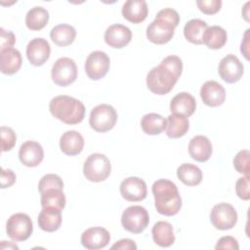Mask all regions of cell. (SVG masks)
I'll list each match as a JSON object with an SVG mask.
<instances>
[{"instance_id": "6da1fadb", "label": "cell", "mask_w": 250, "mask_h": 250, "mask_svg": "<svg viewBox=\"0 0 250 250\" xmlns=\"http://www.w3.org/2000/svg\"><path fill=\"white\" fill-rule=\"evenodd\" d=\"M182 71V60L178 56H168L149 70L146 75V86L155 95H166L174 88Z\"/></svg>"}, {"instance_id": "7a4b0ae2", "label": "cell", "mask_w": 250, "mask_h": 250, "mask_svg": "<svg viewBox=\"0 0 250 250\" xmlns=\"http://www.w3.org/2000/svg\"><path fill=\"white\" fill-rule=\"evenodd\" d=\"M152 193L156 211L164 216H174L182 207V198L177 186L170 180L160 179L153 183Z\"/></svg>"}, {"instance_id": "3957f363", "label": "cell", "mask_w": 250, "mask_h": 250, "mask_svg": "<svg viewBox=\"0 0 250 250\" xmlns=\"http://www.w3.org/2000/svg\"><path fill=\"white\" fill-rule=\"evenodd\" d=\"M180 22L178 12L172 8L160 10L154 21L146 28L147 39L158 45L168 43L174 36L175 28Z\"/></svg>"}, {"instance_id": "277c9868", "label": "cell", "mask_w": 250, "mask_h": 250, "mask_svg": "<svg viewBox=\"0 0 250 250\" xmlns=\"http://www.w3.org/2000/svg\"><path fill=\"white\" fill-rule=\"evenodd\" d=\"M49 110L54 117L68 125L80 123L85 115L82 102L66 95L53 98L49 104Z\"/></svg>"}, {"instance_id": "5b68a950", "label": "cell", "mask_w": 250, "mask_h": 250, "mask_svg": "<svg viewBox=\"0 0 250 250\" xmlns=\"http://www.w3.org/2000/svg\"><path fill=\"white\" fill-rule=\"evenodd\" d=\"M110 172L111 164L104 154L92 153L84 162L83 174L90 182H103L108 178Z\"/></svg>"}, {"instance_id": "8992f818", "label": "cell", "mask_w": 250, "mask_h": 250, "mask_svg": "<svg viewBox=\"0 0 250 250\" xmlns=\"http://www.w3.org/2000/svg\"><path fill=\"white\" fill-rule=\"evenodd\" d=\"M117 121V112L113 106L102 104L95 106L89 117V124L92 129L99 133H105L111 130Z\"/></svg>"}, {"instance_id": "52a82bcc", "label": "cell", "mask_w": 250, "mask_h": 250, "mask_svg": "<svg viewBox=\"0 0 250 250\" xmlns=\"http://www.w3.org/2000/svg\"><path fill=\"white\" fill-rule=\"evenodd\" d=\"M148 223V212L140 205H133L126 208L121 216L122 227L132 233H141L146 229Z\"/></svg>"}, {"instance_id": "ba28073f", "label": "cell", "mask_w": 250, "mask_h": 250, "mask_svg": "<svg viewBox=\"0 0 250 250\" xmlns=\"http://www.w3.org/2000/svg\"><path fill=\"white\" fill-rule=\"evenodd\" d=\"M33 231L30 217L24 213L13 214L7 221L6 232L14 241H24L29 238Z\"/></svg>"}, {"instance_id": "9c48e42d", "label": "cell", "mask_w": 250, "mask_h": 250, "mask_svg": "<svg viewBox=\"0 0 250 250\" xmlns=\"http://www.w3.org/2000/svg\"><path fill=\"white\" fill-rule=\"evenodd\" d=\"M52 80L61 87H66L72 84L77 78V66L75 62L66 57L58 59L51 70Z\"/></svg>"}, {"instance_id": "30bf717a", "label": "cell", "mask_w": 250, "mask_h": 250, "mask_svg": "<svg viewBox=\"0 0 250 250\" xmlns=\"http://www.w3.org/2000/svg\"><path fill=\"white\" fill-rule=\"evenodd\" d=\"M210 221L217 229H230L237 222L236 210L229 203L221 202L216 204L211 210Z\"/></svg>"}, {"instance_id": "8fae6325", "label": "cell", "mask_w": 250, "mask_h": 250, "mask_svg": "<svg viewBox=\"0 0 250 250\" xmlns=\"http://www.w3.org/2000/svg\"><path fill=\"white\" fill-rule=\"evenodd\" d=\"M109 66V57L104 52L94 51L86 59L85 72L91 80H100L106 75Z\"/></svg>"}, {"instance_id": "7c38bea8", "label": "cell", "mask_w": 250, "mask_h": 250, "mask_svg": "<svg viewBox=\"0 0 250 250\" xmlns=\"http://www.w3.org/2000/svg\"><path fill=\"white\" fill-rule=\"evenodd\" d=\"M218 72L225 82L231 84L237 82L242 77L244 66L236 56L229 54L219 62Z\"/></svg>"}, {"instance_id": "4fadbf2b", "label": "cell", "mask_w": 250, "mask_h": 250, "mask_svg": "<svg viewBox=\"0 0 250 250\" xmlns=\"http://www.w3.org/2000/svg\"><path fill=\"white\" fill-rule=\"evenodd\" d=\"M120 193L127 201H142L147 195L146 184L138 177L126 178L120 184Z\"/></svg>"}, {"instance_id": "5bb4252c", "label": "cell", "mask_w": 250, "mask_h": 250, "mask_svg": "<svg viewBox=\"0 0 250 250\" xmlns=\"http://www.w3.org/2000/svg\"><path fill=\"white\" fill-rule=\"evenodd\" d=\"M50 44L44 38H34L30 40L26 46V57L32 65H43L50 58Z\"/></svg>"}, {"instance_id": "9a60e30c", "label": "cell", "mask_w": 250, "mask_h": 250, "mask_svg": "<svg viewBox=\"0 0 250 250\" xmlns=\"http://www.w3.org/2000/svg\"><path fill=\"white\" fill-rule=\"evenodd\" d=\"M109 241L110 234L108 230L102 227L90 228L81 234V244L90 250L104 248Z\"/></svg>"}, {"instance_id": "2e32d148", "label": "cell", "mask_w": 250, "mask_h": 250, "mask_svg": "<svg viewBox=\"0 0 250 250\" xmlns=\"http://www.w3.org/2000/svg\"><path fill=\"white\" fill-rule=\"evenodd\" d=\"M19 158L24 166L36 167L44 158V149L39 143L26 141L20 147Z\"/></svg>"}, {"instance_id": "e0dca14e", "label": "cell", "mask_w": 250, "mask_h": 250, "mask_svg": "<svg viewBox=\"0 0 250 250\" xmlns=\"http://www.w3.org/2000/svg\"><path fill=\"white\" fill-rule=\"evenodd\" d=\"M132 39V31L123 24L109 25L104 32L105 43L112 48L121 49L128 45Z\"/></svg>"}, {"instance_id": "ac0fdd59", "label": "cell", "mask_w": 250, "mask_h": 250, "mask_svg": "<svg viewBox=\"0 0 250 250\" xmlns=\"http://www.w3.org/2000/svg\"><path fill=\"white\" fill-rule=\"evenodd\" d=\"M200 97L202 102L211 107L221 105L226 99L225 88L214 80L206 81L200 89Z\"/></svg>"}, {"instance_id": "d6986e66", "label": "cell", "mask_w": 250, "mask_h": 250, "mask_svg": "<svg viewBox=\"0 0 250 250\" xmlns=\"http://www.w3.org/2000/svg\"><path fill=\"white\" fill-rule=\"evenodd\" d=\"M122 16L133 23L144 21L148 14L147 4L145 0H128L122 6Z\"/></svg>"}, {"instance_id": "ffe728a7", "label": "cell", "mask_w": 250, "mask_h": 250, "mask_svg": "<svg viewBox=\"0 0 250 250\" xmlns=\"http://www.w3.org/2000/svg\"><path fill=\"white\" fill-rule=\"evenodd\" d=\"M188 153L195 161H207L212 154V144L210 140L202 135L193 137L188 144Z\"/></svg>"}, {"instance_id": "44dd1931", "label": "cell", "mask_w": 250, "mask_h": 250, "mask_svg": "<svg viewBox=\"0 0 250 250\" xmlns=\"http://www.w3.org/2000/svg\"><path fill=\"white\" fill-rule=\"evenodd\" d=\"M84 138L74 130L66 131L60 139V148L66 155H77L84 147Z\"/></svg>"}, {"instance_id": "7402d4cb", "label": "cell", "mask_w": 250, "mask_h": 250, "mask_svg": "<svg viewBox=\"0 0 250 250\" xmlns=\"http://www.w3.org/2000/svg\"><path fill=\"white\" fill-rule=\"evenodd\" d=\"M196 108L195 99L187 92H181L177 94L170 103V110L172 113L181 114L186 117H189L193 114Z\"/></svg>"}, {"instance_id": "603a6c76", "label": "cell", "mask_w": 250, "mask_h": 250, "mask_svg": "<svg viewBox=\"0 0 250 250\" xmlns=\"http://www.w3.org/2000/svg\"><path fill=\"white\" fill-rule=\"evenodd\" d=\"M21 55L15 48L0 51V69L4 74L12 75L18 72L21 66Z\"/></svg>"}, {"instance_id": "cb8c5ba5", "label": "cell", "mask_w": 250, "mask_h": 250, "mask_svg": "<svg viewBox=\"0 0 250 250\" xmlns=\"http://www.w3.org/2000/svg\"><path fill=\"white\" fill-rule=\"evenodd\" d=\"M62 225V211L56 208H42L38 215L39 228L48 232L56 231Z\"/></svg>"}, {"instance_id": "d4e9b609", "label": "cell", "mask_w": 250, "mask_h": 250, "mask_svg": "<svg viewBox=\"0 0 250 250\" xmlns=\"http://www.w3.org/2000/svg\"><path fill=\"white\" fill-rule=\"evenodd\" d=\"M151 233L154 243L160 247H169L175 242L173 227L166 221H159L154 224Z\"/></svg>"}, {"instance_id": "484cf974", "label": "cell", "mask_w": 250, "mask_h": 250, "mask_svg": "<svg viewBox=\"0 0 250 250\" xmlns=\"http://www.w3.org/2000/svg\"><path fill=\"white\" fill-rule=\"evenodd\" d=\"M189 129L188 117L181 114H170L166 119V135L171 139L181 138Z\"/></svg>"}, {"instance_id": "4316f807", "label": "cell", "mask_w": 250, "mask_h": 250, "mask_svg": "<svg viewBox=\"0 0 250 250\" xmlns=\"http://www.w3.org/2000/svg\"><path fill=\"white\" fill-rule=\"evenodd\" d=\"M208 28V24L199 19L188 21L184 26V35L192 44L200 45L203 43V35Z\"/></svg>"}, {"instance_id": "83f0119b", "label": "cell", "mask_w": 250, "mask_h": 250, "mask_svg": "<svg viewBox=\"0 0 250 250\" xmlns=\"http://www.w3.org/2000/svg\"><path fill=\"white\" fill-rule=\"evenodd\" d=\"M76 36V30L75 28L66 23L58 24L55 27L52 28L50 32V37L52 41L60 46V47H65L70 45Z\"/></svg>"}, {"instance_id": "f1b7e54d", "label": "cell", "mask_w": 250, "mask_h": 250, "mask_svg": "<svg viewBox=\"0 0 250 250\" xmlns=\"http://www.w3.org/2000/svg\"><path fill=\"white\" fill-rule=\"evenodd\" d=\"M177 176L179 180L189 187L197 186L202 181V171L191 163H184L177 169Z\"/></svg>"}, {"instance_id": "f546056e", "label": "cell", "mask_w": 250, "mask_h": 250, "mask_svg": "<svg viewBox=\"0 0 250 250\" xmlns=\"http://www.w3.org/2000/svg\"><path fill=\"white\" fill-rule=\"evenodd\" d=\"M49 21V12L40 6L31 8L25 16V24L30 30H41Z\"/></svg>"}, {"instance_id": "4dcf8cb0", "label": "cell", "mask_w": 250, "mask_h": 250, "mask_svg": "<svg viewBox=\"0 0 250 250\" xmlns=\"http://www.w3.org/2000/svg\"><path fill=\"white\" fill-rule=\"evenodd\" d=\"M227 31L219 25H213L208 27L203 35V43L209 49L214 50L224 47L227 43Z\"/></svg>"}, {"instance_id": "1f68e13d", "label": "cell", "mask_w": 250, "mask_h": 250, "mask_svg": "<svg viewBox=\"0 0 250 250\" xmlns=\"http://www.w3.org/2000/svg\"><path fill=\"white\" fill-rule=\"evenodd\" d=\"M141 127L147 135H159L166 129V119L157 113H147L143 116Z\"/></svg>"}, {"instance_id": "d6a6232c", "label": "cell", "mask_w": 250, "mask_h": 250, "mask_svg": "<svg viewBox=\"0 0 250 250\" xmlns=\"http://www.w3.org/2000/svg\"><path fill=\"white\" fill-rule=\"evenodd\" d=\"M42 208H56L61 211L65 206V196L62 188H49L41 192Z\"/></svg>"}, {"instance_id": "836d02e7", "label": "cell", "mask_w": 250, "mask_h": 250, "mask_svg": "<svg viewBox=\"0 0 250 250\" xmlns=\"http://www.w3.org/2000/svg\"><path fill=\"white\" fill-rule=\"evenodd\" d=\"M49 188H63V182L62 178L56 174H47L41 178L38 184L39 192H43Z\"/></svg>"}, {"instance_id": "e575fe53", "label": "cell", "mask_w": 250, "mask_h": 250, "mask_svg": "<svg viewBox=\"0 0 250 250\" xmlns=\"http://www.w3.org/2000/svg\"><path fill=\"white\" fill-rule=\"evenodd\" d=\"M0 135H1L2 151L11 150L15 146L16 141H17V136L14 130L7 126H1Z\"/></svg>"}, {"instance_id": "d590c367", "label": "cell", "mask_w": 250, "mask_h": 250, "mask_svg": "<svg viewBox=\"0 0 250 250\" xmlns=\"http://www.w3.org/2000/svg\"><path fill=\"white\" fill-rule=\"evenodd\" d=\"M234 169L245 176H249V150H240L233 158Z\"/></svg>"}, {"instance_id": "8d00e7d4", "label": "cell", "mask_w": 250, "mask_h": 250, "mask_svg": "<svg viewBox=\"0 0 250 250\" xmlns=\"http://www.w3.org/2000/svg\"><path fill=\"white\" fill-rule=\"evenodd\" d=\"M196 5L203 14L214 15L220 11L222 7V1L221 0H197Z\"/></svg>"}, {"instance_id": "74e56055", "label": "cell", "mask_w": 250, "mask_h": 250, "mask_svg": "<svg viewBox=\"0 0 250 250\" xmlns=\"http://www.w3.org/2000/svg\"><path fill=\"white\" fill-rule=\"evenodd\" d=\"M250 182L249 176H244L239 178L235 183L236 195L242 200L250 199Z\"/></svg>"}, {"instance_id": "f35d334b", "label": "cell", "mask_w": 250, "mask_h": 250, "mask_svg": "<svg viewBox=\"0 0 250 250\" xmlns=\"http://www.w3.org/2000/svg\"><path fill=\"white\" fill-rule=\"evenodd\" d=\"M16 42V36L12 31L0 28V51L8 48H13Z\"/></svg>"}, {"instance_id": "ab89813d", "label": "cell", "mask_w": 250, "mask_h": 250, "mask_svg": "<svg viewBox=\"0 0 250 250\" xmlns=\"http://www.w3.org/2000/svg\"><path fill=\"white\" fill-rule=\"evenodd\" d=\"M16 174L11 169L1 168V177H0V186L1 188H7L12 187L16 182Z\"/></svg>"}, {"instance_id": "60d3db41", "label": "cell", "mask_w": 250, "mask_h": 250, "mask_svg": "<svg viewBox=\"0 0 250 250\" xmlns=\"http://www.w3.org/2000/svg\"><path fill=\"white\" fill-rule=\"evenodd\" d=\"M216 249H233V250H238L239 249V245H238V242L237 240L230 236V235H226V236H223L221 237L216 246H215Z\"/></svg>"}, {"instance_id": "b9f144b4", "label": "cell", "mask_w": 250, "mask_h": 250, "mask_svg": "<svg viewBox=\"0 0 250 250\" xmlns=\"http://www.w3.org/2000/svg\"><path fill=\"white\" fill-rule=\"evenodd\" d=\"M111 249H122V250H126V249H129V250H136L137 249V245L135 243L134 240L132 239H129V238H123V239H120L118 240L116 243H114L112 246H111Z\"/></svg>"}, {"instance_id": "7bdbcfd3", "label": "cell", "mask_w": 250, "mask_h": 250, "mask_svg": "<svg viewBox=\"0 0 250 250\" xmlns=\"http://www.w3.org/2000/svg\"><path fill=\"white\" fill-rule=\"evenodd\" d=\"M248 32H249V29L246 30L245 34H244V40L243 42H241V47H240V51L241 53H243L244 57L248 60Z\"/></svg>"}]
</instances>
